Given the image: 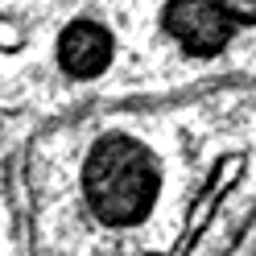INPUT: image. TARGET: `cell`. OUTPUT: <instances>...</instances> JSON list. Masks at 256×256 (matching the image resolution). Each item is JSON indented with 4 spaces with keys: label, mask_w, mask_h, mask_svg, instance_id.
I'll list each match as a JSON object with an SVG mask.
<instances>
[{
    "label": "cell",
    "mask_w": 256,
    "mask_h": 256,
    "mask_svg": "<svg viewBox=\"0 0 256 256\" xmlns=\"http://www.w3.org/2000/svg\"><path fill=\"white\" fill-rule=\"evenodd\" d=\"M252 124L244 78L34 128L29 256H236L252 228Z\"/></svg>",
    "instance_id": "obj_1"
},
{
    "label": "cell",
    "mask_w": 256,
    "mask_h": 256,
    "mask_svg": "<svg viewBox=\"0 0 256 256\" xmlns=\"http://www.w3.org/2000/svg\"><path fill=\"white\" fill-rule=\"evenodd\" d=\"M252 54V0H0V120L244 83Z\"/></svg>",
    "instance_id": "obj_2"
}]
</instances>
